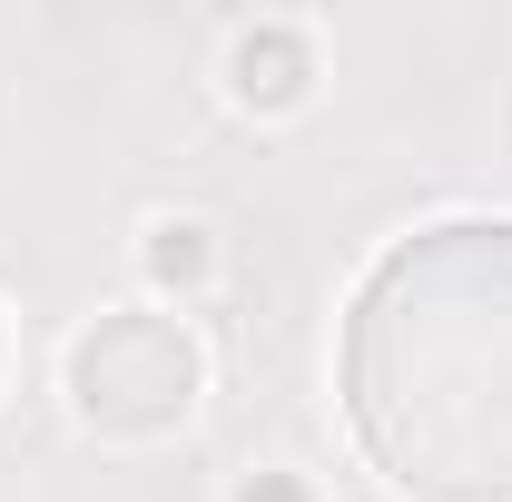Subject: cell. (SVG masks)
Here are the masks:
<instances>
[{"mask_svg": "<svg viewBox=\"0 0 512 502\" xmlns=\"http://www.w3.org/2000/svg\"><path fill=\"white\" fill-rule=\"evenodd\" d=\"M345 414L384 483L512 502V217L394 237L345 315Z\"/></svg>", "mask_w": 512, "mask_h": 502, "instance_id": "cell-1", "label": "cell"}, {"mask_svg": "<svg viewBox=\"0 0 512 502\" xmlns=\"http://www.w3.org/2000/svg\"><path fill=\"white\" fill-rule=\"evenodd\" d=\"M197 384H207L197 335L158 306H119L99 325H79V345H69V404H79V424H99L109 443L178 434L197 414Z\"/></svg>", "mask_w": 512, "mask_h": 502, "instance_id": "cell-2", "label": "cell"}, {"mask_svg": "<svg viewBox=\"0 0 512 502\" xmlns=\"http://www.w3.org/2000/svg\"><path fill=\"white\" fill-rule=\"evenodd\" d=\"M227 89L247 99V109H296L306 89H316V40L296 30V20H256V30H237V50H227Z\"/></svg>", "mask_w": 512, "mask_h": 502, "instance_id": "cell-3", "label": "cell"}, {"mask_svg": "<svg viewBox=\"0 0 512 502\" xmlns=\"http://www.w3.org/2000/svg\"><path fill=\"white\" fill-rule=\"evenodd\" d=\"M138 266H148V286H207L217 237H207L197 217H158V227H148V247H138Z\"/></svg>", "mask_w": 512, "mask_h": 502, "instance_id": "cell-4", "label": "cell"}, {"mask_svg": "<svg viewBox=\"0 0 512 502\" xmlns=\"http://www.w3.org/2000/svg\"><path fill=\"white\" fill-rule=\"evenodd\" d=\"M237 502H316V493H306L296 473H256V483H247V493H237Z\"/></svg>", "mask_w": 512, "mask_h": 502, "instance_id": "cell-5", "label": "cell"}, {"mask_svg": "<svg viewBox=\"0 0 512 502\" xmlns=\"http://www.w3.org/2000/svg\"><path fill=\"white\" fill-rule=\"evenodd\" d=\"M0 365H10V335H0Z\"/></svg>", "mask_w": 512, "mask_h": 502, "instance_id": "cell-6", "label": "cell"}]
</instances>
